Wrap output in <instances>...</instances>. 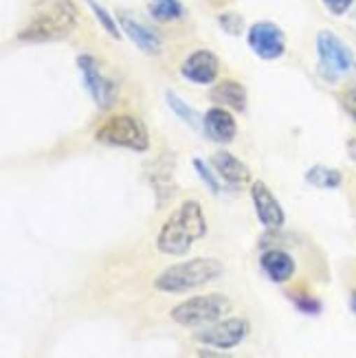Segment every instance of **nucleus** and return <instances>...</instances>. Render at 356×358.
Here are the masks:
<instances>
[{
    "label": "nucleus",
    "mask_w": 356,
    "mask_h": 358,
    "mask_svg": "<svg viewBox=\"0 0 356 358\" xmlns=\"http://www.w3.org/2000/svg\"><path fill=\"white\" fill-rule=\"evenodd\" d=\"M77 24L73 0H36L34 13L18 34L22 42H55L66 38Z\"/></svg>",
    "instance_id": "f257e3e1"
},
{
    "label": "nucleus",
    "mask_w": 356,
    "mask_h": 358,
    "mask_svg": "<svg viewBox=\"0 0 356 358\" xmlns=\"http://www.w3.org/2000/svg\"><path fill=\"white\" fill-rule=\"evenodd\" d=\"M205 233H207V220L203 207L196 200H187L163 224L157 246L165 255H185L196 240L205 238Z\"/></svg>",
    "instance_id": "f03ea898"
},
{
    "label": "nucleus",
    "mask_w": 356,
    "mask_h": 358,
    "mask_svg": "<svg viewBox=\"0 0 356 358\" xmlns=\"http://www.w3.org/2000/svg\"><path fill=\"white\" fill-rule=\"evenodd\" d=\"M222 275V264L218 259L211 257H196V259H187L174 264V266L165 268L157 282H154V288L161 292H187L194 288H200L213 279H218Z\"/></svg>",
    "instance_id": "7ed1b4c3"
},
{
    "label": "nucleus",
    "mask_w": 356,
    "mask_h": 358,
    "mask_svg": "<svg viewBox=\"0 0 356 358\" xmlns=\"http://www.w3.org/2000/svg\"><path fill=\"white\" fill-rule=\"evenodd\" d=\"M319 73L323 80L339 82L341 77L356 73V57L350 46L332 31H319L317 36Z\"/></svg>",
    "instance_id": "20e7f679"
},
{
    "label": "nucleus",
    "mask_w": 356,
    "mask_h": 358,
    "mask_svg": "<svg viewBox=\"0 0 356 358\" xmlns=\"http://www.w3.org/2000/svg\"><path fill=\"white\" fill-rule=\"evenodd\" d=\"M99 143L113 148H126L132 152H145L150 148V138L143 123L132 115H115L108 117L95 132Z\"/></svg>",
    "instance_id": "39448f33"
},
{
    "label": "nucleus",
    "mask_w": 356,
    "mask_h": 358,
    "mask_svg": "<svg viewBox=\"0 0 356 358\" xmlns=\"http://www.w3.org/2000/svg\"><path fill=\"white\" fill-rule=\"evenodd\" d=\"M231 310V301L225 294H200L178 303L172 310V319L185 328H200L220 321Z\"/></svg>",
    "instance_id": "423d86ee"
},
{
    "label": "nucleus",
    "mask_w": 356,
    "mask_h": 358,
    "mask_svg": "<svg viewBox=\"0 0 356 358\" xmlns=\"http://www.w3.org/2000/svg\"><path fill=\"white\" fill-rule=\"evenodd\" d=\"M246 334H249V321L234 317V319L211 323V328H205L203 332L196 334V341L213 350H231L240 345L246 338Z\"/></svg>",
    "instance_id": "0eeeda50"
},
{
    "label": "nucleus",
    "mask_w": 356,
    "mask_h": 358,
    "mask_svg": "<svg viewBox=\"0 0 356 358\" xmlns=\"http://www.w3.org/2000/svg\"><path fill=\"white\" fill-rule=\"evenodd\" d=\"M77 66L82 71V80L95 103L99 108H111L117 97V86L101 73L97 59L92 55H80L77 57Z\"/></svg>",
    "instance_id": "6e6552de"
},
{
    "label": "nucleus",
    "mask_w": 356,
    "mask_h": 358,
    "mask_svg": "<svg viewBox=\"0 0 356 358\" xmlns=\"http://www.w3.org/2000/svg\"><path fill=\"white\" fill-rule=\"evenodd\" d=\"M249 46L251 51L262 59H277L286 51V36L284 31L273 22H257L249 29Z\"/></svg>",
    "instance_id": "1a4fd4ad"
},
{
    "label": "nucleus",
    "mask_w": 356,
    "mask_h": 358,
    "mask_svg": "<svg viewBox=\"0 0 356 358\" xmlns=\"http://www.w3.org/2000/svg\"><path fill=\"white\" fill-rule=\"evenodd\" d=\"M251 198H253V207H255V213H257L262 224H264L266 229H280V227H284V222H286L284 209H282V205L277 202V198L271 194V189L262 180L251 185Z\"/></svg>",
    "instance_id": "9d476101"
},
{
    "label": "nucleus",
    "mask_w": 356,
    "mask_h": 358,
    "mask_svg": "<svg viewBox=\"0 0 356 358\" xmlns=\"http://www.w3.org/2000/svg\"><path fill=\"white\" fill-rule=\"evenodd\" d=\"M218 71H220V62L211 51H196L185 59L180 66L185 80H190L192 84H198V86H207L215 82Z\"/></svg>",
    "instance_id": "9b49d317"
},
{
    "label": "nucleus",
    "mask_w": 356,
    "mask_h": 358,
    "mask_svg": "<svg viewBox=\"0 0 356 358\" xmlns=\"http://www.w3.org/2000/svg\"><path fill=\"white\" fill-rule=\"evenodd\" d=\"M203 128L207 132V136L215 143H231L236 138L238 126H236V119L229 110H225L222 106H215L209 108L203 117Z\"/></svg>",
    "instance_id": "f8f14e48"
},
{
    "label": "nucleus",
    "mask_w": 356,
    "mask_h": 358,
    "mask_svg": "<svg viewBox=\"0 0 356 358\" xmlns=\"http://www.w3.org/2000/svg\"><path fill=\"white\" fill-rule=\"evenodd\" d=\"M119 24L123 29V34H126L141 51L152 53V55L161 53L163 40H161V36L157 34V31H152L150 27L141 24L134 18H130L128 13H119Z\"/></svg>",
    "instance_id": "ddd939ff"
},
{
    "label": "nucleus",
    "mask_w": 356,
    "mask_h": 358,
    "mask_svg": "<svg viewBox=\"0 0 356 358\" xmlns=\"http://www.w3.org/2000/svg\"><path fill=\"white\" fill-rule=\"evenodd\" d=\"M211 165L225 182L229 185H244L251 180V169L246 167L238 157L229 152H218L211 157Z\"/></svg>",
    "instance_id": "4468645a"
},
{
    "label": "nucleus",
    "mask_w": 356,
    "mask_h": 358,
    "mask_svg": "<svg viewBox=\"0 0 356 358\" xmlns=\"http://www.w3.org/2000/svg\"><path fill=\"white\" fill-rule=\"evenodd\" d=\"M262 271L269 275L271 282L275 284H284L295 273V259H292L286 251H280V248H271V251L262 253L259 257Z\"/></svg>",
    "instance_id": "2eb2a0df"
},
{
    "label": "nucleus",
    "mask_w": 356,
    "mask_h": 358,
    "mask_svg": "<svg viewBox=\"0 0 356 358\" xmlns=\"http://www.w3.org/2000/svg\"><path fill=\"white\" fill-rule=\"evenodd\" d=\"M211 99L215 103H220L222 108H231V110L242 113L246 108V90L242 84L234 80H225L211 90Z\"/></svg>",
    "instance_id": "dca6fc26"
},
{
    "label": "nucleus",
    "mask_w": 356,
    "mask_h": 358,
    "mask_svg": "<svg viewBox=\"0 0 356 358\" xmlns=\"http://www.w3.org/2000/svg\"><path fill=\"white\" fill-rule=\"evenodd\" d=\"M306 180L311 182L317 189H336L339 185L343 182V174L334 167L326 165H313L306 172Z\"/></svg>",
    "instance_id": "f3484780"
},
{
    "label": "nucleus",
    "mask_w": 356,
    "mask_h": 358,
    "mask_svg": "<svg viewBox=\"0 0 356 358\" xmlns=\"http://www.w3.org/2000/svg\"><path fill=\"white\" fill-rule=\"evenodd\" d=\"M148 11L157 22H174L185 15V7L180 0H150Z\"/></svg>",
    "instance_id": "a211bd4d"
},
{
    "label": "nucleus",
    "mask_w": 356,
    "mask_h": 358,
    "mask_svg": "<svg viewBox=\"0 0 356 358\" xmlns=\"http://www.w3.org/2000/svg\"><path fill=\"white\" fill-rule=\"evenodd\" d=\"M86 3H88V7L92 9V13H95V18L99 20V24L106 29V34L111 36V38H115V40H119V38H121V31H119V27H117V22H115L113 15L106 11V7L99 5L97 0H86Z\"/></svg>",
    "instance_id": "6ab92c4d"
},
{
    "label": "nucleus",
    "mask_w": 356,
    "mask_h": 358,
    "mask_svg": "<svg viewBox=\"0 0 356 358\" xmlns=\"http://www.w3.org/2000/svg\"><path fill=\"white\" fill-rule=\"evenodd\" d=\"M167 103H169V108L183 119V121H187L190 126H196L198 123V117H196V113L192 110V108L185 103L178 95H174V92H167Z\"/></svg>",
    "instance_id": "aec40b11"
},
{
    "label": "nucleus",
    "mask_w": 356,
    "mask_h": 358,
    "mask_svg": "<svg viewBox=\"0 0 356 358\" xmlns=\"http://www.w3.org/2000/svg\"><path fill=\"white\" fill-rule=\"evenodd\" d=\"M194 167H196V174L200 176V180H203L213 194H218L220 192V180H218L220 176L215 174V169H209L205 165V161H200V159H194Z\"/></svg>",
    "instance_id": "412c9836"
},
{
    "label": "nucleus",
    "mask_w": 356,
    "mask_h": 358,
    "mask_svg": "<svg viewBox=\"0 0 356 358\" xmlns=\"http://www.w3.org/2000/svg\"><path fill=\"white\" fill-rule=\"evenodd\" d=\"M218 22H220V27L227 31V34H231V36H238L240 29H242V18H240V15H236V13H222L220 18H218Z\"/></svg>",
    "instance_id": "4be33fe9"
},
{
    "label": "nucleus",
    "mask_w": 356,
    "mask_h": 358,
    "mask_svg": "<svg viewBox=\"0 0 356 358\" xmlns=\"http://www.w3.org/2000/svg\"><path fill=\"white\" fill-rule=\"evenodd\" d=\"M295 306L306 315H319L321 313V303L313 297H295Z\"/></svg>",
    "instance_id": "5701e85b"
},
{
    "label": "nucleus",
    "mask_w": 356,
    "mask_h": 358,
    "mask_svg": "<svg viewBox=\"0 0 356 358\" xmlns=\"http://www.w3.org/2000/svg\"><path fill=\"white\" fill-rule=\"evenodd\" d=\"M323 5L326 9L334 15H343L350 11V7L354 5V0H323Z\"/></svg>",
    "instance_id": "b1692460"
},
{
    "label": "nucleus",
    "mask_w": 356,
    "mask_h": 358,
    "mask_svg": "<svg viewBox=\"0 0 356 358\" xmlns=\"http://www.w3.org/2000/svg\"><path fill=\"white\" fill-rule=\"evenodd\" d=\"M343 106H346L348 115L352 117V121L356 123V86H352L343 92Z\"/></svg>",
    "instance_id": "393cba45"
},
{
    "label": "nucleus",
    "mask_w": 356,
    "mask_h": 358,
    "mask_svg": "<svg viewBox=\"0 0 356 358\" xmlns=\"http://www.w3.org/2000/svg\"><path fill=\"white\" fill-rule=\"evenodd\" d=\"M348 150H350V157L356 161V138H350V141H348Z\"/></svg>",
    "instance_id": "a878e982"
},
{
    "label": "nucleus",
    "mask_w": 356,
    "mask_h": 358,
    "mask_svg": "<svg viewBox=\"0 0 356 358\" xmlns=\"http://www.w3.org/2000/svg\"><path fill=\"white\" fill-rule=\"evenodd\" d=\"M209 3H211L213 7H222V5H227V3H231V0H209Z\"/></svg>",
    "instance_id": "bb28decb"
},
{
    "label": "nucleus",
    "mask_w": 356,
    "mask_h": 358,
    "mask_svg": "<svg viewBox=\"0 0 356 358\" xmlns=\"http://www.w3.org/2000/svg\"><path fill=\"white\" fill-rule=\"evenodd\" d=\"M350 306H352V310L356 313V290L352 292V297H350Z\"/></svg>",
    "instance_id": "cd10ccee"
},
{
    "label": "nucleus",
    "mask_w": 356,
    "mask_h": 358,
    "mask_svg": "<svg viewBox=\"0 0 356 358\" xmlns=\"http://www.w3.org/2000/svg\"><path fill=\"white\" fill-rule=\"evenodd\" d=\"M203 358H211V356L209 354H203Z\"/></svg>",
    "instance_id": "c85d7f7f"
}]
</instances>
